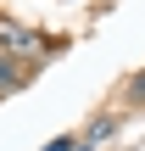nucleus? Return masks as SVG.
I'll use <instances>...</instances> for the list:
<instances>
[{
    "mask_svg": "<svg viewBox=\"0 0 145 151\" xmlns=\"http://www.w3.org/2000/svg\"><path fill=\"white\" fill-rule=\"evenodd\" d=\"M22 84V62H11V56H0V95H11Z\"/></svg>",
    "mask_w": 145,
    "mask_h": 151,
    "instance_id": "obj_2",
    "label": "nucleus"
},
{
    "mask_svg": "<svg viewBox=\"0 0 145 151\" xmlns=\"http://www.w3.org/2000/svg\"><path fill=\"white\" fill-rule=\"evenodd\" d=\"M45 151H73V134H61V140H50Z\"/></svg>",
    "mask_w": 145,
    "mask_h": 151,
    "instance_id": "obj_4",
    "label": "nucleus"
},
{
    "mask_svg": "<svg viewBox=\"0 0 145 151\" xmlns=\"http://www.w3.org/2000/svg\"><path fill=\"white\" fill-rule=\"evenodd\" d=\"M56 45H45L34 28H22L17 17H0V56H11V62H34V56H50Z\"/></svg>",
    "mask_w": 145,
    "mask_h": 151,
    "instance_id": "obj_1",
    "label": "nucleus"
},
{
    "mask_svg": "<svg viewBox=\"0 0 145 151\" xmlns=\"http://www.w3.org/2000/svg\"><path fill=\"white\" fill-rule=\"evenodd\" d=\"M106 134H112V118H106V112H101V118H95V123H89V129H84V146H101V140H106Z\"/></svg>",
    "mask_w": 145,
    "mask_h": 151,
    "instance_id": "obj_3",
    "label": "nucleus"
}]
</instances>
